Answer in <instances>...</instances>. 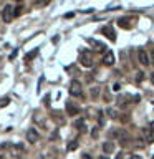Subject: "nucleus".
Returning a JSON list of instances; mask_svg holds the SVG:
<instances>
[{"label": "nucleus", "instance_id": "nucleus-1", "mask_svg": "<svg viewBox=\"0 0 154 159\" xmlns=\"http://www.w3.org/2000/svg\"><path fill=\"white\" fill-rule=\"evenodd\" d=\"M80 65L85 67V68H90L93 65V58H91V55H90L86 50L80 51Z\"/></svg>", "mask_w": 154, "mask_h": 159}, {"label": "nucleus", "instance_id": "nucleus-2", "mask_svg": "<svg viewBox=\"0 0 154 159\" xmlns=\"http://www.w3.org/2000/svg\"><path fill=\"white\" fill-rule=\"evenodd\" d=\"M2 20L5 22V23H10L13 20V7L10 4H7L4 7V10H2Z\"/></svg>", "mask_w": 154, "mask_h": 159}, {"label": "nucleus", "instance_id": "nucleus-3", "mask_svg": "<svg viewBox=\"0 0 154 159\" xmlns=\"http://www.w3.org/2000/svg\"><path fill=\"white\" fill-rule=\"evenodd\" d=\"M81 93H83L81 83L76 81V80H73V81L70 83V95H71V96H81Z\"/></svg>", "mask_w": 154, "mask_h": 159}, {"label": "nucleus", "instance_id": "nucleus-4", "mask_svg": "<svg viewBox=\"0 0 154 159\" xmlns=\"http://www.w3.org/2000/svg\"><path fill=\"white\" fill-rule=\"evenodd\" d=\"M138 60H139V63H141L143 67H148L149 63H151V58H149L148 51L144 50V48H139L138 50Z\"/></svg>", "mask_w": 154, "mask_h": 159}, {"label": "nucleus", "instance_id": "nucleus-5", "mask_svg": "<svg viewBox=\"0 0 154 159\" xmlns=\"http://www.w3.org/2000/svg\"><path fill=\"white\" fill-rule=\"evenodd\" d=\"M38 139H40V133H38L35 128H30L28 131H27V141H28L30 144H35Z\"/></svg>", "mask_w": 154, "mask_h": 159}, {"label": "nucleus", "instance_id": "nucleus-6", "mask_svg": "<svg viewBox=\"0 0 154 159\" xmlns=\"http://www.w3.org/2000/svg\"><path fill=\"white\" fill-rule=\"evenodd\" d=\"M101 33L106 36L109 41H116V30H114L113 27H104L101 30Z\"/></svg>", "mask_w": 154, "mask_h": 159}, {"label": "nucleus", "instance_id": "nucleus-7", "mask_svg": "<svg viewBox=\"0 0 154 159\" xmlns=\"http://www.w3.org/2000/svg\"><path fill=\"white\" fill-rule=\"evenodd\" d=\"M118 25L124 30H128V28L133 27V18L131 17H121V18H118Z\"/></svg>", "mask_w": 154, "mask_h": 159}, {"label": "nucleus", "instance_id": "nucleus-8", "mask_svg": "<svg viewBox=\"0 0 154 159\" xmlns=\"http://www.w3.org/2000/svg\"><path fill=\"white\" fill-rule=\"evenodd\" d=\"M88 43L91 45V48L98 53H103V51H106V45L101 43V41H96V40H88Z\"/></svg>", "mask_w": 154, "mask_h": 159}, {"label": "nucleus", "instance_id": "nucleus-9", "mask_svg": "<svg viewBox=\"0 0 154 159\" xmlns=\"http://www.w3.org/2000/svg\"><path fill=\"white\" fill-rule=\"evenodd\" d=\"M114 62H116V60H114V53L111 50H108L104 53V57H103V63H104L106 67H113Z\"/></svg>", "mask_w": 154, "mask_h": 159}, {"label": "nucleus", "instance_id": "nucleus-10", "mask_svg": "<svg viewBox=\"0 0 154 159\" xmlns=\"http://www.w3.org/2000/svg\"><path fill=\"white\" fill-rule=\"evenodd\" d=\"M143 139L148 144L154 143V131H153V129H151V128H144L143 129Z\"/></svg>", "mask_w": 154, "mask_h": 159}, {"label": "nucleus", "instance_id": "nucleus-11", "mask_svg": "<svg viewBox=\"0 0 154 159\" xmlns=\"http://www.w3.org/2000/svg\"><path fill=\"white\" fill-rule=\"evenodd\" d=\"M129 101H131V96H128V95H119V96H118V106L121 109L128 108Z\"/></svg>", "mask_w": 154, "mask_h": 159}, {"label": "nucleus", "instance_id": "nucleus-12", "mask_svg": "<svg viewBox=\"0 0 154 159\" xmlns=\"http://www.w3.org/2000/svg\"><path fill=\"white\" fill-rule=\"evenodd\" d=\"M116 138H118V141H119V144L121 146H128V143H129V134L126 133V131H118V134H116Z\"/></svg>", "mask_w": 154, "mask_h": 159}, {"label": "nucleus", "instance_id": "nucleus-13", "mask_svg": "<svg viewBox=\"0 0 154 159\" xmlns=\"http://www.w3.org/2000/svg\"><path fill=\"white\" fill-rule=\"evenodd\" d=\"M103 151H104V154H111V153L114 151V144L111 143V141L103 143Z\"/></svg>", "mask_w": 154, "mask_h": 159}, {"label": "nucleus", "instance_id": "nucleus-14", "mask_svg": "<svg viewBox=\"0 0 154 159\" xmlns=\"http://www.w3.org/2000/svg\"><path fill=\"white\" fill-rule=\"evenodd\" d=\"M66 111H68V114H70V116H76L80 109H78L76 106H75V104H71V103H68V104H66Z\"/></svg>", "mask_w": 154, "mask_h": 159}, {"label": "nucleus", "instance_id": "nucleus-15", "mask_svg": "<svg viewBox=\"0 0 154 159\" xmlns=\"http://www.w3.org/2000/svg\"><path fill=\"white\" fill-rule=\"evenodd\" d=\"M106 114H108L111 119H118L119 118V113L116 111V109H113V108H106Z\"/></svg>", "mask_w": 154, "mask_h": 159}, {"label": "nucleus", "instance_id": "nucleus-16", "mask_svg": "<svg viewBox=\"0 0 154 159\" xmlns=\"http://www.w3.org/2000/svg\"><path fill=\"white\" fill-rule=\"evenodd\" d=\"M76 128L80 129V131H81V133H86V124H85V119H78L76 121Z\"/></svg>", "mask_w": 154, "mask_h": 159}, {"label": "nucleus", "instance_id": "nucleus-17", "mask_svg": "<svg viewBox=\"0 0 154 159\" xmlns=\"http://www.w3.org/2000/svg\"><path fill=\"white\" fill-rule=\"evenodd\" d=\"M90 95H91L93 99H96V98L99 96V86H91V90H90Z\"/></svg>", "mask_w": 154, "mask_h": 159}, {"label": "nucleus", "instance_id": "nucleus-18", "mask_svg": "<svg viewBox=\"0 0 154 159\" xmlns=\"http://www.w3.org/2000/svg\"><path fill=\"white\" fill-rule=\"evenodd\" d=\"M146 141H144V139H136V141H134V146H136V148H146Z\"/></svg>", "mask_w": 154, "mask_h": 159}, {"label": "nucleus", "instance_id": "nucleus-19", "mask_svg": "<svg viewBox=\"0 0 154 159\" xmlns=\"http://www.w3.org/2000/svg\"><path fill=\"white\" fill-rule=\"evenodd\" d=\"M36 53H38V50H32L30 53H28V57L25 58V62H30V60H33V58L36 57Z\"/></svg>", "mask_w": 154, "mask_h": 159}, {"label": "nucleus", "instance_id": "nucleus-20", "mask_svg": "<svg viewBox=\"0 0 154 159\" xmlns=\"http://www.w3.org/2000/svg\"><path fill=\"white\" fill-rule=\"evenodd\" d=\"M78 148V141H71V143L68 144V151H75Z\"/></svg>", "mask_w": 154, "mask_h": 159}, {"label": "nucleus", "instance_id": "nucleus-21", "mask_svg": "<svg viewBox=\"0 0 154 159\" xmlns=\"http://www.w3.org/2000/svg\"><path fill=\"white\" fill-rule=\"evenodd\" d=\"M143 80H144V73L143 71H136V81L141 83Z\"/></svg>", "mask_w": 154, "mask_h": 159}, {"label": "nucleus", "instance_id": "nucleus-22", "mask_svg": "<svg viewBox=\"0 0 154 159\" xmlns=\"http://www.w3.org/2000/svg\"><path fill=\"white\" fill-rule=\"evenodd\" d=\"M8 103H10V99H8V98H2V99H0V108H5Z\"/></svg>", "mask_w": 154, "mask_h": 159}, {"label": "nucleus", "instance_id": "nucleus-23", "mask_svg": "<svg viewBox=\"0 0 154 159\" xmlns=\"http://www.w3.org/2000/svg\"><path fill=\"white\" fill-rule=\"evenodd\" d=\"M22 13V7H17V8H13V17H18Z\"/></svg>", "mask_w": 154, "mask_h": 159}, {"label": "nucleus", "instance_id": "nucleus-24", "mask_svg": "<svg viewBox=\"0 0 154 159\" xmlns=\"http://www.w3.org/2000/svg\"><path fill=\"white\" fill-rule=\"evenodd\" d=\"M113 90H114V91H119V90H121V85H119V83H114Z\"/></svg>", "mask_w": 154, "mask_h": 159}, {"label": "nucleus", "instance_id": "nucleus-25", "mask_svg": "<svg viewBox=\"0 0 154 159\" xmlns=\"http://www.w3.org/2000/svg\"><path fill=\"white\" fill-rule=\"evenodd\" d=\"M91 136H93V138H98V128H94L91 131Z\"/></svg>", "mask_w": 154, "mask_h": 159}, {"label": "nucleus", "instance_id": "nucleus-26", "mask_svg": "<svg viewBox=\"0 0 154 159\" xmlns=\"http://www.w3.org/2000/svg\"><path fill=\"white\" fill-rule=\"evenodd\" d=\"M17 53H18V50H13V53L10 55V60H13V58H17Z\"/></svg>", "mask_w": 154, "mask_h": 159}, {"label": "nucleus", "instance_id": "nucleus-27", "mask_svg": "<svg viewBox=\"0 0 154 159\" xmlns=\"http://www.w3.org/2000/svg\"><path fill=\"white\" fill-rule=\"evenodd\" d=\"M129 159H141V156H138V154H131Z\"/></svg>", "mask_w": 154, "mask_h": 159}, {"label": "nucleus", "instance_id": "nucleus-28", "mask_svg": "<svg viewBox=\"0 0 154 159\" xmlns=\"http://www.w3.org/2000/svg\"><path fill=\"white\" fill-rule=\"evenodd\" d=\"M103 98H104V101H111V95H104Z\"/></svg>", "mask_w": 154, "mask_h": 159}, {"label": "nucleus", "instance_id": "nucleus-29", "mask_svg": "<svg viewBox=\"0 0 154 159\" xmlns=\"http://www.w3.org/2000/svg\"><path fill=\"white\" fill-rule=\"evenodd\" d=\"M81 159H91V156H90V154H83Z\"/></svg>", "mask_w": 154, "mask_h": 159}, {"label": "nucleus", "instance_id": "nucleus-30", "mask_svg": "<svg viewBox=\"0 0 154 159\" xmlns=\"http://www.w3.org/2000/svg\"><path fill=\"white\" fill-rule=\"evenodd\" d=\"M65 17H66V18H73V17H75V13H66Z\"/></svg>", "mask_w": 154, "mask_h": 159}, {"label": "nucleus", "instance_id": "nucleus-31", "mask_svg": "<svg viewBox=\"0 0 154 159\" xmlns=\"http://www.w3.org/2000/svg\"><path fill=\"white\" fill-rule=\"evenodd\" d=\"M149 78H151V83L154 85V73H151V76H149Z\"/></svg>", "mask_w": 154, "mask_h": 159}, {"label": "nucleus", "instance_id": "nucleus-32", "mask_svg": "<svg viewBox=\"0 0 154 159\" xmlns=\"http://www.w3.org/2000/svg\"><path fill=\"white\" fill-rule=\"evenodd\" d=\"M116 159H124V158H123V154H118V156H116Z\"/></svg>", "mask_w": 154, "mask_h": 159}, {"label": "nucleus", "instance_id": "nucleus-33", "mask_svg": "<svg viewBox=\"0 0 154 159\" xmlns=\"http://www.w3.org/2000/svg\"><path fill=\"white\" fill-rule=\"evenodd\" d=\"M98 159H108V156H99Z\"/></svg>", "mask_w": 154, "mask_h": 159}, {"label": "nucleus", "instance_id": "nucleus-34", "mask_svg": "<svg viewBox=\"0 0 154 159\" xmlns=\"http://www.w3.org/2000/svg\"><path fill=\"white\" fill-rule=\"evenodd\" d=\"M149 128H151V129H153V131H154V121H153V123H151V126H149Z\"/></svg>", "mask_w": 154, "mask_h": 159}, {"label": "nucleus", "instance_id": "nucleus-35", "mask_svg": "<svg viewBox=\"0 0 154 159\" xmlns=\"http://www.w3.org/2000/svg\"><path fill=\"white\" fill-rule=\"evenodd\" d=\"M151 57H153V62H154V50L151 51Z\"/></svg>", "mask_w": 154, "mask_h": 159}, {"label": "nucleus", "instance_id": "nucleus-36", "mask_svg": "<svg viewBox=\"0 0 154 159\" xmlns=\"http://www.w3.org/2000/svg\"><path fill=\"white\" fill-rule=\"evenodd\" d=\"M17 2H22V0H17Z\"/></svg>", "mask_w": 154, "mask_h": 159}, {"label": "nucleus", "instance_id": "nucleus-37", "mask_svg": "<svg viewBox=\"0 0 154 159\" xmlns=\"http://www.w3.org/2000/svg\"><path fill=\"white\" fill-rule=\"evenodd\" d=\"M0 159H2V156H0Z\"/></svg>", "mask_w": 154, "mask_h": 159}, {"label": "nucleus", "instance_id": "nucleus-38", "mask_svg": "<svg viewBox=\"0 0 154 159\" xmlns=\"http://www.w3.org/2000/svg\"><path fill=\"white\" fill-rule=\"evenodd\" d=\"M153 159H154V156H153Z\"/></svg>", "mask_w": 154, "mask_h": 159}]
</instances>
